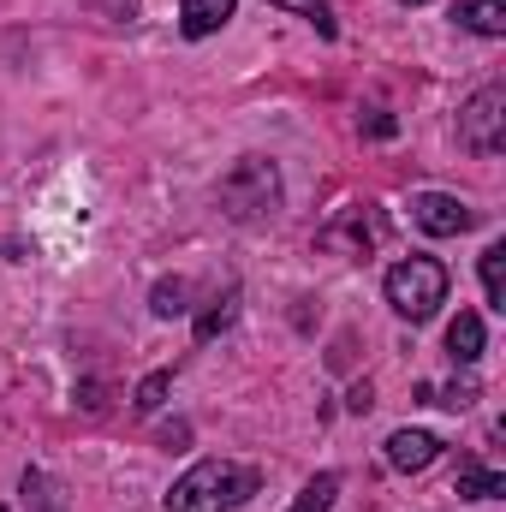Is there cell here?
I'll return each mask as SVG.
<instances>
[{"label": "cell", "mask_w": 506, "mask_h": 512, "mask_svg": "<svg viewBox=\"0 0 506 512\" xmlns=\"http://www.w3.org/2000/svg\"><path fill=\"white\" fill-rule=\"evenodd\" d=\"M411 221H417L429 239H453V233H471V227H477V209H465V203L447 197V191H423V197H411Z\"/></svg>", "instance_id": "obj_5"}, {"label": "cell", "mask_w": 506, "mask_h": 512, "mask_svg": "<svg viewBox=\"0 0 506 512\" xmlns=\"http://www.w3.org/2000/svg\"><path fill=\"white\" fill-rule=\"evenodd\" d=\"M447 352H453V364H477L483 358V316L459 310L453 328H447Z\"/></svg>", "instance_id": "obj_8"}, {"label": "cell", "mask_w": 506, "mask_h": 512, "mask_svg": "<svg viewBox=\"0 0 506 512\" xmlns=\"http://www.w3.org/2000/svg\"><path fill=\"white\" fill-rule=\"evenodd\" d=\"M364 131H370V137H393V131H399V120H393L387 108H370V114H364Z\"/></svg>", "instance_id": "obj_19"}, {"label": "cell", "mask_w": 506, "mask_h": 512, "mask_svg": "<svg viewBox=\"0 0 506 512\" xmlns=\"http://www.w3.org/2000/svg\"><path fill=\"white\" fill-rule=\"evenodd\" d=\"M268 6H286V12H316L322 0H268Z\"/></svg>", "instance_id": "obj_20"}, {"label": "cell", "mask_w": 506, "mask_h": 512, "mask_svg": "<svg viewBox=\"0 0 506 512\" xmlns=\"http://www.w3.org/2000/svg\"><path fill=\"white\" fill-rule=\"evenodd\" d=\"M0 512H6V507H0Z\"/></svg>", "instance_id": "obj_22"}, {"label": "cell", "mask_w": 506, "mask_h": 512, "mask_svg": "<svg viewBox=\"0 0 506 512\" xmlns=\"http://www.w3.org/2000/svg\"><path fill=\"white\" fill-rule=\"evenodd\" d=\"M221 209L233 215V221H274V209H280V173H274V161H262V155H245L227 179H221Z\"/></svg>", "instance_id": "obj_3"}, {"label": "cell", "mask_w": 506, "mask_h": 512, "mask_svg": "<svg viewBox=\"0 0 506 512\" xmlns=\"http://www.w3.org/2000/svg\"><path fill=\"white\" fill-rule=\"evenodd\" d=\"M233 6H239V0H185V6H179V30H185V36H215V30L233 18Z\"/></svg>", "instance_id": "obj_7"}, {"label": "cell", "mask_w": 506, "mask_h": 512, "mask_svg": "<svg viewBox=\"0 0 506 512\" xmlns=\"http://www.w3.org/2000/svg\"><path fill=\"white\" fill-rule=\"evenodd\" d=\"M453 495L459 501H495V495H506V477L501 471H483V465H465L459 483H453Z\"/></svg>", "instance_id": "obj_12"}, {"label": "cell", "mask_w": 506, "mask_h": 512, "mask_svg": "<svg viewBox=\"0 0 506 512\" xmlns=\"http://www.w3.org/2000/svg\"><path fill=\"white\" fill-rule=\"evenodd\" d=\"M459 24L477 36H506V0H459Z\"/></svg>", "instance_id": "obj_11"}, {"label": "cell", "mask_w": 506, "mask_h": 512, "mask_svg": "<svg viewBox=\"0 0 506 512\" xmlns=\"http://www.w3.org/2000/svg\"><path fill=\"white\" fill-rule=\"evenodd\" d=\"M387 304L405 316V322H429L441 304H447V268L435 256H405L387 268Z\"/></svg>", "instance_id": "obj_2"}, {"label": "cell", "mask_w": 506, "mask_h": 512, "mask_svg": "<svg viewBox=\"0 0 506 512\" xmlns=\"http://www.w3.org/2000/svg\"><path fill=\"white\" fill-rule=\"evenodd\" d=\"M441 459V441L429 429H393L387 435V465L393 471H429Z\"/></svg>", "instance_id": "obj_6"}, {"label": "cell", "mask_w": 506, "mask_h": 512, "mask_svg": "<svg viewBox=\"0 0 506 512\" xmlns=\"http://www.w3.org/2000/svg\"><path fill=\"white\" fill-rule=\"evenodd\" d=\"M405 6H423V0H405Z\"/></svg>", "instance_id": "obj_21"}, {"label": "cell", "mask_w": 506, "mask_h": 512, "mask_svg": "<svg viewBox=\"0 0 506 512\" xmlns=\"http://www.w3.org/2000/svg\"><path fill=\"white\" fill-rule=\"evenodd\" d=\"M459 143L471 155H501L506 149V84H483L465 114H459Z\"/></svg>", "instance_id": "obj_4"}, {"label": "cell", "mask_w": 506, "mask_h": 512, "mask_svg": "<svg viewBox=\"0 0 506 512\" xmlns=\"http://www.w3.org/2000/svg\"><path fill=\"white\" fill-rule=\"evenodd\" d=\"M256 477L251 465H233V459H203V465H191L179 483H173V495H167V512H233L245 507L256 495Z\"/></svg>", "instance_id": "obj_1"}, {"label": "cell", "mask_w": 506, "mask_h": 512, "mask_svg": "<svg viewBox=\"0 0 506 512\" xmlns=\"http://www.w3.org/2000/svg\"><path fill=\"white\" fill-rule=\"evenodd\" d=\"M483 292H489L495 310H506V245H489L483 251Z\"/></svg>", "instance_id": "obj_13"}, {"label": "cell", "mask_w": 506, "mask_h": 512, "mask_svg": "<svg viewBox=\"0 0 506 512\" xmlns=\"http://www.w3.org/2000/svg\"><path fill=\"white\" fill-rule=\"evenodd\" d=\"M167 387H173V376H167V370H155V376H143V387H137V399H131V405H137V411L149 417V411H161Z\"/></svg>", "instance_id": "obj_17"}, {"label": "cell", "mask_w": 506, "mask_h": 512, "mask_svg": "<svg viewBox=\"0 0 506 512\" xmlns=\"http://www.w3.org/2000/svg\"><path fill=\"white\" fill-rule=\"evenodd\" d=\"M376 233H381V227H364V209H352V215H346L340 227H328V233H322L316 245H322V251H346V245H352V256H364Z\"/></svg>", "instance_id": "obj_9"}, {"label": "cell", "mask_w": 506, "mask_h": 512, "mask_svg": "<svg viewBox=\"0 0 506 512\" xmlns=\"http://www.w3.org/2000/svg\"><path fill=\"white\" fill-rule=\"evenodd\" d=\"M471 399H477V382H471V376H465V382L441 387V393H435V399H429V405H447V411H465V405H471Z\"/></svg>", "instance_id": "obj_18"}, {"label": "cell", "mask_w": 506, "mask_h": 512, "mask_svg": "<svg viewBox=\"0 0 506 512\" xmlns=\"http://www.w3.org/2000/svg\"><path fill=\"white\" fill-rule=\"evenodd\" d=\"M18 489H24V507H30V512H72L66 489H60L48 471H24V483H18Z\"/></svg>", "instance_id": "obj_10"}, {"label": "cell", "mask_w": 506, "mask_h": 512, "mask_svg": "<svg viewBox=\"0 0 506 512\" xmlns=\"http://www.w3.org/2000/svg\"><path fill=\"white\" fill-rule=\"evenodd\" d=\"M233 316H239V292L215 298V310H203V316H197V340H215V334H221V328H227Z\"/></svg>", "instance_id": "obj_16"}, {"label": "cell", "mask_w": 506, "mask_h": 512, "mask_svg": "<svg viewBox=\"0 0 506 512\" xmlns=\"http://www.w3.org/2000/svg\"><path fill=\"white\" fill-rule=\"evenodd\" d=\"M334 495H340V477H334V471H322L316 483H304V495L292 501V512H328V507H334Z\"/></svg>", "instance_id": "obj_14"}, {"label": "cell", "mask_w": 506, "mask_h": 512, "mask_svg": "<svg viewBox=\"0 0 506 512\" xmlns=\"http://www.w3.org/2000/svg\"><path fill=\"white\" fill-rule=\"evenodd\" d=\"M149 310H155V316H185V310H191V304H185V280H179V274H173V280H155Z\"/></svg>", "instance_id": "obj_15"}]
</instances>
